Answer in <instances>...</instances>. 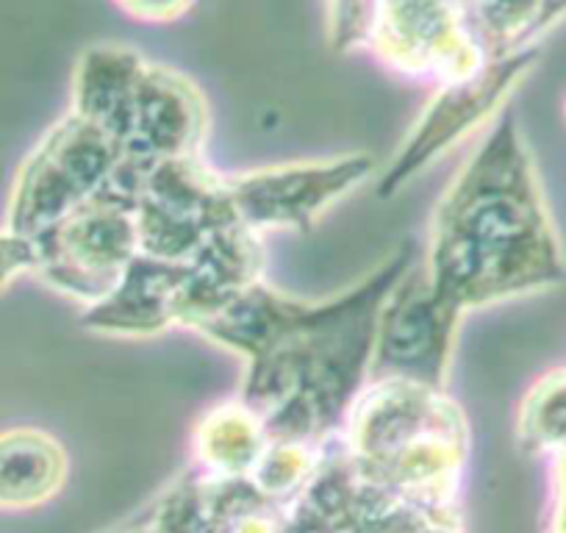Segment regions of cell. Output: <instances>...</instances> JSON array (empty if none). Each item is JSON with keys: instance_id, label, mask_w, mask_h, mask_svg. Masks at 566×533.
<instances>
[{"instance_id": "cell-4", "label": "cell", "mask_w": 566, "mask_h": 533, "mask_svg": "<svg viewBox=\"0 0 566 533\" xmlns=\"http://www.w3.org/2000/svg\"><path fill=\"white\" fill-rule=\"evenodd\" d=\"M34 275L59 295L92 306L112 292L139 253L136 195L108 181L103 192L36 233Z\"/></svg>"}, {"instance_id": "cell-20", "label": "cell", "mask_w": 566, "mask_h": 533, "mask_svg": "<svg viewBox=\"0 0 566 533\" xmlns=\"http://www.w3.org/2000/svg\"><path fill=\"white\" fill-rule=\"evenodd\" d=\"M558 464V533H566V450L555 456Z\"/></svg>"}, {"instance_id": "cell-7", "label": "cell", "mask_w": 566, "mask_h": 533, "mask_svg": "<svg viewBox=\"0 0 566 533\" xmlns=\"http://www.w3.org/2000/svg\"><path fill=\"white\" fill-rule=\"evenodd\" d=\"M369 173L373 156L367 154L290 161L226 176V195L233 220L250 231H303L367 181Z\"/></svg>"}, {"instance_id": "cell-10", "label": "cell", "mask_w": 566, "mask_h": 533, "mask_svg": "<svg viewBox=\"0 0 566 533\" xmlns=\"http://www.w3.org/2000/svg\"><path fill=\"white\" fill-rule=\"evenodd\" d=\"M209 106L198 86L178 70L145 62L130 106L125 154L139 165L200 156Z\"/></svg>"}, {"instance_id": "cell-3", "label": "cell", "mask_w": 566, "mask_h": 533, "mask_svg": "<svg viewBox=\"0 0 566 533\" xmlns=\"http://www.w3.org/2000/svg\"><path fill=\"white\" fill-rule=\"evenodd\" d=\"M125 148L106 128L70 112L23 159L9 195L7 228L36 237L108 187Z\"/></svg>"}, {"instance_id": "cell-15", "label": "cell", "mask_w": 566, "mask_h": 533, "mask_svg": "<svg viewBox=\"0 0 566 533\" xmlns=\"http://www.w3.org/2000/svg\"><path fill=\"white\" fill-rule=\"evenodd\" d=\"M467 29L486 56L538 45L542 0H464Z\"/></svg>"}, {"instance_id": "cell-16", "label": "cell", "mask_w": 566, "mask_h": 533, "mask_svg": "<svg viewBox=\"0 0 566 533\" xmlns=\"http://www.w3.org/2000/svg\"><path fill=\"white\" fill-rule=\"evenodd\" d=\"M520 437L542 453L566 450V367L542 375L522 400Z\"/></svg>"}, {"instance_id": "cell-8", "label": "cell", "mask_w": 566, "mask_h": 533, "mask_svg": "<svg viewBox=\"0 0 566 533\" xmlns=\"http://www.w3.org/2000/svg\"><path fill=\"white\" fill-rule=\"evenodd\" d=\"M367 51L411 79L448 84L486 62L467 29L464 0H378Z\"/></svg>"}, {"instance_id": "cell-11", "label": "cell", "mask_w": 566, "mask_h": 533, "mask_svg": "<svg viewBox=\"0 0 566 533\" xmlns=\"http://www.w3.org/2000/svg\"><path fill=\"white\" fill-rule=\"evenodd\" d=\"M189 261L136 253L106 297L86 306L84 325L108 336H156L178 325V297Z\"/></svg>"}, {"instance_id": "cell-5", "label": "cell", "mask_w": 566, "mask_h": 533, "mask_svg": "<svg viewBox=\"0 0 566 533\" xmlns=\"http://www.w3.org/2000/svg\"><path fill=\"white\" fill-rule=\"evenodd\" d=\"M538 59V45L520 48V51L489 56L472 73L461 79L439 84L437 95L424 106L419 119L402 148L386 167L378 181V195H395L402 184L411 181L417 173L433 165V159L448 154L450 148L475 134L486 123H492L503 112L511 92L531 73Z\"/></svg>"}, {"instance_id": "cell-1", "label": "cell", "mask_w": 566, "mask_h": 533, "mask_svg": "<svg viewBox=\"0 0 566 533\" xmlns=\"http://www.w3.org/2000/svg\"><path fill=\"white\" fill-rule=\"evenodd\" d=\"M411 264L406 244L353 290L323 303L255 281L189 328L248 362L239 400L261 417L266 437L312 442L347 420L369 384L380 306Z\"/></svg>"}, {"instance_id": "cell-13", "label": "cell", "mask_w": 566, "mask_h": 533, "mask_svg": "<svg viewBox=\"0 0 566 533\" xmlns=\"http://www.w3.org/2000/svg\"><path fill=\"white\" fill-rule=\"evenodd\" d=\"M64 448L42 428L0 431V509L20 511L45 503L64 483Z\"/></svg>"}, {"instance_id": "cell-18", "label": "cell", "mask_w": 566, "mask_h": 533, "mask_svg": "<svg viewBox=\"0 0 566 533\" xmlns=\"http://www.w3.org/2000/svg\"><path fill=\"white\" fill-rule=\"evenodd\" d=\"M125 14L145 23H172L195 7V0H114Z\"/></svg>"}, {"instance_id": "cell-6", "label": "cell", "mask_w": 566, "mask_h": 533, "mask_svg": "<svg viewBox=\"0 0 566 533\" xmlns=\"http://www.w3.org/2000/svg\"><path fill=\"white\" fill-rule=\"evenodd\" d=\"M461 317L433 295L422 261L408 266L380 306L369 380L397 378L444 389Z\"/></svg>"}, {"instance_id": "cell-17", "label": "cell", "mask_w": 566, "mask_h": 533, "mask_svg": "<svg viewBox=\"0 0 566 533\" xmlns=\"http://www.w3.org/2000/svg\"><path fill=\"white\" fill-rule=\"evenodd\" d=\"M34 239L14 233L12 228H0V292H7L20 275L34 273Z\"/></svg>"}, {"instance_id": "cell-9", "label": "cell", "mask_w": 566, "mask_h": 533, "mask_svg": "<svg viewBox=\"0 0 566 533\" xmlns=\"http://www.w3.org/2000/svg\"><path fill=\"white\" fill-rule=\"evenodd\" d=\"M347 445L364 472L433 437L464 433V417L444 389L413 380H369L347 411Z\"/></svg>"}, {"instance_id": "cell-14", "label": "cell", "mask_w": 566, "mask_h": 533, "mask_svg": "<svg viewBox=\"0 0 566 533\" xmlns=\"http://www.w3.org/2000/svg\"><path fill=\"white\" fill-rule=\"evenodd\" d=\"M266 428L261 417L242 400L220 404L200 420L198 448L200 456L214 470L242 472L244 467L259 464L266 450Z\"/></svg>"}, {"instance_id": "cell-19", "label": "cell", "mask_w": 566, "mask_h": 533, "mask_svg": "<svg viewBox=\"0 0 566 533\" xmlns=\"http://www.w3.org/2000/svg\"><path fill=\"white\" fill-rule=\"evenodd\" d=\"M566 20V0H542V36Z\"/></svg>"}, {"instance_id": "cell-12", "label": "cell", "mask_w": 566, "mask_h": 533, "mask_svg": "<svg viewBox=\"0 0 566 533\" xmlns=\"http://www.w3.org/2000/svg\"><path fill=\"white\" fill-rule=\"evenodd\" d=\"M145 62L148 59L125 45H92L78 59L73 75V112L106 128L123 148Z\"/></svg>"}, {"instance_id": "cell-2", "label": "cell", "mask_w": 566, "mask_h": 533, "mask_svg": "<svg viewBox=\"0 0 566 533\" xmlns=\"http://www.w3.org/2000/svg\"><path fill=\"white\" fill-rule=\"evenodd\" d=\"M433 295L459 314L566 281V253L514 112H500L439 198L422 259Z\"/></svg>"}, {"instance_id": "cell-21", "label": "cell", "mask_w": 566, "mask_h": 533, "mask_svg": "<svg viewBox=\"0 0 566 533\" xmlns=\"http://www.w3.org/2000/svg\"><path fill=\"white\" fill-rule=\"evenodd\" d=\"M564 117H566V97H564Z\"/></svg>"}]
</instances>
